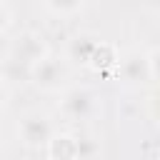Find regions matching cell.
Wrapping results in <instances>:
<instances>
[{
  "instance_id": "1",
  "label": "cell",
  "mask_w": 160,
  "mask_h": 160,
  "mask_svg": "<svg viewBox=\"0 0 160 160\" xmlns=\"http://www.w3.org/2000/svg\"><path fill=\"white\" fill-rule=\"evenodd\" d=\"M58 108L60 112L68 118V120H90L98 115L100 110V98L95 90L85 88V85H70V88H62L60 90V100H58Z\"/></svg>"
},
{
  "instance_id": "2",
  "label": "cell",
  "mask_w": 160,
  "mask_h": 160,
  "mask_svg": "<svg viewBox=\"0 0 160 160\" xmlns=\"http://www.w3.org/2000/svg\"><path fill=\"white\" fill-rule=\"evenodd\" d=\"M68 80V65L65 60L55 58V55H42L38 62H32L30 68V82L45 92H60L65 88Z\"/></svg>"
},
{
  "instance_id": "3",
  "label": "cell",
  "mask_w": 160,
  "mask_h": 160,
  "mask_svg": "<svg viewBox=\"0 0 160 160\" xmlns=\"http://www.w3.org/2000/svg\"><path fill=\"white\" fill-rule=\"evenodd\" d=\"M55 135V122L50 120V115L40 112V110H32V112H25L18 122V138L25 148H45L48 140Z\"/></svg>"
},
{
  "instance_id": "4",
  "label": "cell",
  "mask_w": 160,
  "mask_h": 160,
  "mask_svg": "<svg viewBox=\"0 0 160 160\" xmlns=\"http://www.w3.org/2000/svg\"><path fill=\"white\" fill-rule=\"evenodd\" d=\"M155 50L150 52H130L122 62L118 60L120 75L130 85H148L155 80Z\"/></svg>"
},
{
  "instance_id": "5",
  "label": "cell",
  "mask_w": 160,
  "mask_h": 160,
  "mask_svg": "<svg viewBox=\"0 0 160 160\" xmlns=\"http://www.w3.org/2000/svg\"><path fill=\"white\" fill-rule=\"evenodd\" d=\"M10 55H15V58H20V60H25V62L32 65L42 55H48V45L42 40V35H38V32H22V35H18L12 40Z\"/></svg>"
},
{
  "instance_id": "6",
  "label": "cell",
  "mask_w": 160,
  "mask_h": 160,
  "mask_svg": "<svg viewBox=\"0 0 160 160\" xmlns=\"http://www.w3.org/2000/svg\"><path fill=\"white\" fill-rule=\"evenodd\" d=\"M98 45H100V38L95 32H78L68 42V60L75 65H90Z\"/></svg>"
},
{
  "instance_id": "7",
  "label": "cell",
  "mask_w": 160,
  "mask_h": 160,
  "mask_svg": "<svg viewBox=\"0 0 160 160\" xmlns=\"http://www.w3.org/2000/svg\"><path fill=\"white\" fill-rule=\"evenodd\" d=\"M48 158H78V140L70 132H55L45 145Z\"/></svg>"
},
{
  "instance_id": "8",
  "label": "cell",
  "mask_w": 160,
  "mask_h": 160,
  "mask_svg": "<svg viewBox=\"0 0 160 160\" xmlns=\"http://www.w3.org/2000/svg\"><path fill=\"white\" fill-rule=\"evenodd\" d=\"M30 68H32L30 62L8 52V58L0 65V80H5V82H28L30 80Z\"/></svg>"
},
{
  "instance_id": "9",
  "label": "cell",
  "mask_w": 160,
  "mask_h": 160,
  "mask_svg": "<svg viewBox=\"0 0 160 160\" xmlns=\"http://www.w3.org/2000/svg\"><path fill=\"white\" fill-rule=\"evenodd\" d=\"M118 55H115V48L112 45H105L102 40H100V45H98V50H95V55H92V60H90V68H95V70H108V68H112V65H118Z\"/></svg>"
},
{
  "instance_id": "10",
  "label": "cell",
  "mask_w": 160,
  "mask_h": 160,
  "mask_svg": "<svg viewBox=\"0 0 160 160\" xmlns=\"http://www.w3.org/2000/svg\"><path fill=\"white\" fill-rule=\"evenodd\" d=\"M82 5L85 0H45V8L52 15H75Z\"/></svg>"
},
{
  "instance_id": "11",
  "label": "cell",
  "mask_w": 160,
  "mask_h": 160,
  "mask_svg": "<svg viewBox=\"0 0 160 160\" xmlns=\"http://www.w3.org/2000/svg\"><path fill=\"white\" fill-rule=\"evenodd\" d=\"M75 140H78V158H98L102 152L100 140H95L90 135H75Z\"/></svg>"
},
{
  "instance_id": "12",
  "label": "cell",
  "mask_w": 160,
  "mask_h": 160,
  "mask_svg": "<svg viewBox=\"0 0 160 160\" xmlns=\"http://www.w3.org/2000/svg\"><path fill=\"white\" fill-rule=\"evenodd\" d=\"M8 28H10V10H8V5L0 0V35H2Z\"/></svg>"
},
{
  "instance_id": "13",
  "label": "cell",
  "mask_w": 160,
  "mask_h": 160,
  "mask_svg": "<svg viewBox=\"0 0 160 160\" xmlns=\"http://www.w3.org/2000/svg\"><path fill=\"white\" fill-rule=\"evenodd\" d=\"M5 102H8V92H5V88H2V82H0V112H2Z\"/></svg>"
},
{
  "instance_id": "14",
  "label": "cell",
  "mask_w": 160,
  "mask_h": 160,
  "mask_svg": "<svg viewBox=\"0 0 160 160\" xmlns=\"http://www.w3.org/2000/svg\"><path fill=\"white\" fill-rule=\"evenodd\" d=\"M2 145H5V138H2V130H0V150H2Z\"/></svg>"
}]
</instances>
